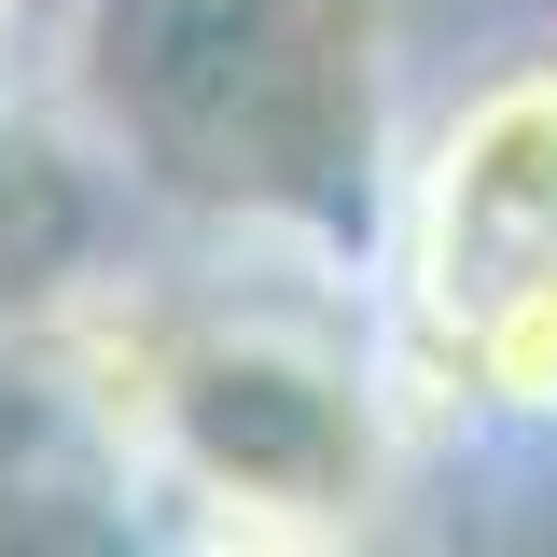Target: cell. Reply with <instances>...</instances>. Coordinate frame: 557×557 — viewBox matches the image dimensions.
I'll return each instance as SVG.
<instances>
[{
  "label": "cell",
  "instance_id": "6da1fadb",
  "mask_svg": "<svg viewBox=\"0 0 557 557\" xmlns=\"http://www.w3.org/2000/svg\"><path fill=\"white\" fill-rule=\"evenodd\" d=\"M530 265H557V42H502L418 112L362 321L391 348H432Z\"/></svg>",
  "mask_w": 557,
  "mask_h": 557
},
{
  "label": "cell",
  "instance_id": "7a4b0ae2",
  "mask_svg": "<svg viewBox=\"0 0 557 557\" xmlns=\"http://www.w3.org/2000/svg\"><path fill=\"white\" fill-rule=\"evenodd\" d=\"M14 42H28V0H0V84H14Z\"/></svg>",
  "mask_w": 557,
  "mask_h": 557
}]
</instances>
